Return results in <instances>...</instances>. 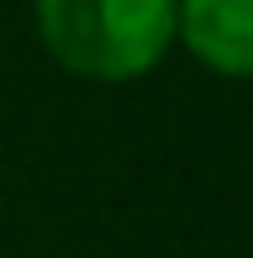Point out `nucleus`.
Here are the masks:
<instances>
[{
	"label": "nucleus",
	"mask_w": 253,
	"mask_h": 258,
	"mask_svg": "<svg viewBox=\"0 0 253 258\" xmlns=\"http://www.w3.org/2000/svg\"><path fill=\"white\" fill-rule=\"evenodd\" d=\"M179 0H32V21L53 63L95 85H126L174 48Z\"/></svg>",
	"instance_id": "obj_1"
},
{
	"label": "nucleus",
	"mask_w": 253,
	"mask_h": 258,
	"mask_svg": "<svg viewBox=\"0 0 253 258\" xmlns=\"http://www.w3.org/2000/svg\"><path fill=\"white\" fill-rule=\"evenodd\" d=\"M174 42L222 79H253V0H179Z\"/></svg>",
	"instance_id": "obj_2"
}]
</instances>
